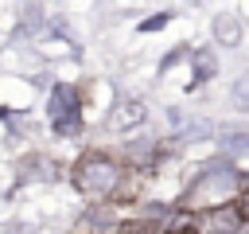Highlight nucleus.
I'll list each match as a JSON object with an SVG mask.
<instances>
[{
	"instance_id": "1a4fd4ad",
	"label": "nucleus",
	"mask_w": 249,
	"mask_h": 234,
	"mask_svg": "<svg viewBox=\"0 0 249 234\" xmlns=\"http://www.w3.org/2000/svg\"><path fill=\"white\" fill-rule=\"evenodd\" d=\"M245 94H249V82H245V78H237V82H233V109H237V113H245V109H249V98H245Z\"/></svg>"
},
{
	"instance_id": "9b49d317",
	"label": "nucleus",
	"mask_w": 249,
	"mask_h": 234,
	"mask_svg": "<svg viewBox=\"0 0 249 234\" xmlns=\"http://www.w3.org/2000/svg\"><path fill=\"white\" fill-rule=\"evenodd\" d=\"M167 23H171V12H160V16L140 20V31H160V27H167Z\"/></svg>"
},
{
	"instance_id": "0eeeda50",
	"label": "nucleus",
	"mask_w": 249,
	"mask_h": 234,
	"mask_svg": "<svg viewBox=\"0 0 249 234\" xmlns=\"http://www.w3.org/2000/svg\"><path fill=\"white\" fill-rule=\"evenodd\" d=\"M222 148H226L230 160H241V156L249 152V140H245V133H226V136H222Z\"/></svg>"
},
{
	"instance_id": "f257e3e1",
	"label": "nucleus",
	"mask_w": 249,
	"mask_h": 234,
	"mask_svg": "<svg viewBox=\"0 0 249 234\" xmlns=\"http://www.w3.org/2000/svg\"><path fill=\"white\" fill-rule=\"evenodd\" d=\"M245 187V172L230 160V156H222V160H210V164H202V172L195 176V183L187 187V199L191 203H198V207H226L237 191Z\"/></svg>"
},
{
	"instance_id": "20e7f679",
	"label": "nucleus",
	"mask_w": 249,
	"mask_h": 234,
	"mask_svg": "<svg viewBox=\"0 0 249 234\" xmlns=\"http://www.w3.org/2000/svg\"><path fill=\"white\" fill-rule=\"evenodd\" d=\"M148 117V109L136 101V98H124V101H117V109H113V117H109V129H132V125H140Z\"/></svg>"
},
{
	"instance_id": "423d86ee",
	"label": "nucleus",
	"mask_w": 249,
	"mask_h": 234,
	"mask_svg": "<svg viewBox=\"0 0 249 234\" xmlns=\"http://www.w3.org/2000/svg\"><path fill=\"white\" fill-rule=\"evenodd\" d=\"M214 39H218L222 47H237V43H241V20L230 16V12L218 16V20H214Z\"/></svg>"
},
{
	"instance_id": "6e6552de",
	"label": "nucleus",
	"mask_w": 249,
	"mask_h": 234,
	"mask_svg": "<svg viewBox=\"0 0 249 234\" xmlns=\"http://www.w3.org/2000/svg\"><path fill=\"white\" fill-rule=\"evenodd\" d=\"M206 133H214V125H210V121H191V125L179 133V140H202Z\"/></svg>"
},
{
	"instance_id": "7ed1b4c3",
	"label": "nucleus",
	"mask_w": 249,
	"mask_h": 234,
	"mask_svg": "<svg viewBox=\"0 0 249 234\" xmlns=\"http://www.w3.org/2000/svg\"><path fill=\"white\" fill-rule=\"evenodd\" d=\"M47 117H51L54 136H78V133H82V105H78V90H74L70 82L51 86Z\"/></svg>"
},
{
	"instance_id": "f03ea898",
	"label": "nucleus",
	"mask_w": 249,
	"mask_h": 234,
	"mask_svg": "<svg viewBox=\"0 0 249 234\" xmlns=\"http://www.w3.org/2000/svg\"><path fill=\"white\" fill-rule=\"evenodd\" d=\"M74 183H78L89 199H105V195H113V191L121 187V164H117L113 156H105V152H89V156L78 160Z\"/></svg>"
},
{
	"instance_id": "39448f33",
	"label": "nucleus",
	"mask_w": 249,
	"mask_h": 234,
	"mask_svg": "<svg viewBox=\"0 0 249 234\" xmlns=\"http://www.w3.org/2000/svg\"><path fill=\"white\" fill-rule=\"evenodd\" d=\"M191 66H195V86H198V82H210V78L218 74V51H214V47L191 51Z\"/></svg>"
},
{
	"instance_id": "9d476101",
	"label": "nucleus",
	"mask_w": 249,
	"mask_h": 234,
	"mask_svg": "<svg viewBox=\"0 0 249 234\" xmlns=\"http://www.w3.org/2000/svg\"><path fill=\"white\" fill-rule=\"evenodd\" d=\"M163 234H202V226H198L195 218H175V222H171Z\"/></svg>"
}]
</instances>
